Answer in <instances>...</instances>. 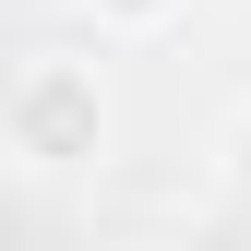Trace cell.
<instances>
[{
    "instance_id": "obj_3",
    "label": "cell",
    "mask_w": 251,
    "mask_h": 251,
    "mask_svg": "<svg viewBox=\"0 0 251 251\" xmlns=\"http://www.w3.org/2000/svg\"><path fill=\"white\" fill-rule=\"evenodd\" d=\"M215 179H227V192L251 203V96H239L227 120H215Z\"/></svg>"
},
{
    "instance_id": "obj_1",
    "label": "cell",
    "mask_w": 251,
    "mask_h": 251,
    "mask_svg": "<svg viewBox=\"0 0 251 251\" xmlns=\"http://www.w3.org/2000/svg\"><path fill=\"white\" fill-rule=\"evenodd\" d=\"M0 144H12L24 179H84L108 155V84L84 48H24L12 96H0Z\"/></svg>"
},
{
    "instance_id": "obj_2",
    "label": "cell",
    "mask_w": 251,
    "mask_h": 251,
    "mask_svg": "<svg viewBox=\"0 0 251 251\" xmlns=\"http://www.w3.org/2000/svg\"><path fill=\"white\" fill-rule=\"evenodd\" d=\"M84 24H96V36H168L179 24V0H72Z\"/></svg>"
}]
</instances>
